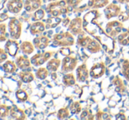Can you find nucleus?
Wrapping results in <instances>:
<instances>
[{
    "mask_svg": "<svg viewBox=\"0 0 129 120\" xmlns=\"http://www.w3.org/2000/svg\"><path fill=\"white\" fill-rule=\"evenodd\" d=\"M70 111L72 114H77L81 111V106H80L79 103H73L71 107H70Z\"/></svg>",
    "mask_w": 129,
    "mask_h": 120,
    "instance_id": "nucleus-33",
    "label": "nucleus"
},
{
    "mask_svg": "<svg viewBox=\"0 0 129 120\" xmlns=\"http://www.w3.org/2000/svg\"><path fill=\"white\" fill-rule=\"evenodd\" d=\"M116 118H117V119H126V117H125L124 114H123V113H120V114H119V115H117Z\"/></svg>",
    "mask_w": 129,
    "mask_h": 120,
    "instance_id": "nucleus-39",
    "label": "nucleus"
},
{
    "mask_svg": "<svg viewBox=\"0 0 129 120\" xmlns=\"http://www.w3.org/2000/svg\"><path fill=\"white\" fill-rule=\"evenodd\" d=\"M119 19H120L121 21H126V19H128L129 18V11H126V12H121L120 14H119Z\"/></svg>",
    "mask_w": 129,
    "mask_h": 120,
    "instance_id": "nucleus-34",
    "label": "nucleus"
},
{
    "mask_svg": "<svg viewBox=\"0 0 129 120\" xmlns=\"http://www.w3.org/2000/svg\"><path fill=\"white\" fill-rule=\"evenodd\" d=\"M121 75H124L127 79H129V62L127 60L124 61L122 65V72H120Z\"/></svg>",
    "mask_w": 129,
    "mask_h": 120,
    "instance_id": "nucleus-26",
    "label": "nucleus"
},
{
    "mask_svg": "<svg viewBox=\"0 0 129 120\" xmlns=\"http://www.w3.org/2000/svg\"><path fill=\"white\" fill-rule=\"evenodd\" d=\"M45 29V26L43 23L41 22H36V23H34V24L31 26V28H30V32L33 35H37L39 36L41 33L44 31Z\"/></svg>",
    "mask_w": 129,
    "mask_h": 120,
    "instance_id": "nucleus-17",
    "label": "nucleus"
},
{
    "mask_svg": "<svg viewBox=\"0 0 129 120\" xmlns=\"http://www.w3.org/2000/svg\"><path fill=\"white\" fill-rule=\"evenodd\" d=\"M10 115L12 117V118L13 119H25L26 118V116H25V113L23 110H19L17 106H12L10 110Z\"/></svg>",
    "mask_w": 129,
    "mask_h": 120,
    "instance_id": "nucleus-15",
    "label": "nucleus"
},
{
    "mask_svg": "<svg viewBox=\"0 0 129 120\" xmlns=\"http://www.w3.org/2000/svg\"><path fill=\"white\" fill-rule=\"evenodd\" d=\"M86 48H87V50L91 52V53H96V52H99V50H100V45L96 41H92L91 40L90 43L86 46Z\"/></svg>",
    "mask_w": 129,
    "mask_h": 120,
    "instance_id": "nucleus-22",
    "label": "nucleus"
},
{
    "mask_svg": "<svg viewBox=\"0 0 129 120\" xmlns=\"http://www.w3.org/2000/svg\"><path fill=\"white\" fill-rule=\"evenodd\" d=\"M20 50L23 53L25 54H31L34 52V46L30 43V42H24L20 45Z\"/></svg>",
    "mask_w": 129,
    "mask_h": 120,
    "instance_id": "nucleus-18",
    "label": "nucleus"
},
{
    "mask_svg": "<svg viewBox=\"0 0 129 120\" xmlns=\"http://www.w3.org/2000/svg\"><path fill=\"white\" fill-rule=\"evenodd\" d=\"M41 5V0H26L24 7L26 12H30L34 10H37Z\"/></svg>",
    "mask_w": 129,
    "mask_h": 120,
    "instance_id": "nucleus-10",
    "label": "nucleus"
},
{
    "mask_svg": "<svg viewBox=\"0 0 129 120\" xmlns=\"http://www.w3.org/2000/svg\"><path fill=\"white\" fill-rule=\"evenodd\" d=\"M23 7V3L21 0H9L7 3L8 11L12 13H18L20 12Z\"/></svg>",
    "mask_w": 129,
    "mask_h": 120,
    "instance_id": "nucleus-7",
    "label": "nucleus"
},
{
    "mask_svg": "<svg viewBox=\"0 0 129 120\" xmlns=\"http://www.w3.org/2000/svg\"><path fill=\"white\" fill-rule=\"evenodd\" d=\"M49 2H52V1H54V0H48Z\"/></svg>",
    "mask_w": 129,
    "mask_h": 120,
    "instance_id": "nucleus-44",
    "label": "nucleus"
},
{
    "mask_svg": "<svg viewBox=\"0 0 129 120\" xmlns=\"http://www.w3.org/2000/svg\"><path fill=\"white\" fill-rule=\"evenodd\" d=\"M77 79L80 81H85L88 78V70H87V67L85 65H80L77 70Z\"/></svg>",
    "mask_w": 129,
    "mask_h": 120,
    "instance_id": "nucleus-16",
    "label": "nucleus"
},
{
    "mask_svg": "<svg viewBox=\"0 0 129 120\" xmlns=\"http://www.w3.org/2000/svg\"><path fill=\"white\" fill-rule=\"evenodd\" d=\"M19 49V43L12 40H8L5 43V50L8 52V54L12 57H15L18 53V50Z\"/></svg>",
    "mask_w": 129,
    "mask_h": 120,
    "instance_id": "nucleus-8",
    "label": "nucleus"
},
{
    "mask_svg": "<svg viewBox=\"0 0 129 120\" xmlns=\"http://www.w3.org/2000/svg\"><path fill=\"white\" fill-rule=\"evenodd\" d=\"M60 63H61V61H60L59 59H57V58H55V59H51V60H50V61L48 63V66H47V69H48V71L55 72V71L58 69V67H59Z\"/></svg>",
    "mask_w": 129,
    "mask_h": 120,
    "instance_id": "nucleus-23",
    "label": "nucleus"
},
{
    "mask_svg": "<svg viewBox=\"0 0 129 120\" xmlns=\"http://www.w3.org/2000/svg\"><path fill=\"white\" fill-rule=\"evenodd\" d=\"M52 79H56V74L55 73H53L52 74Z\"/></svg>",
    "mask_w": 129,
    "mask_h": 120,
    "instance_id": "nucleus-43",
    "label": "nucleus"
},
{
    "mask_svg": "<svg viewBox=\"0 0 129 120\" xmlns=\"http://www.w3.org/2000/svg\"><path fill=\"white\" fill-rule=\"evenodd\" d=\"M104 72H105V65L103 63L98 64V65H94L91 69H90V75L94 79L99 78L103 75Z\"/></svg>",
    "mask_w": 129,
    "mask_h": 120,
    "instance_id": "nucleus-9",
    "label": "nucleus"
},
{
    "mask_svg": "<svg viewBox=\"0 0 129 120\" xmlns=\"http://www.w3.org/2000/svg\"><path fill=\"white\" fill-rule=\"evenodd\" d=\"M60 53H61V55L67 57V56L70 55L71 51H70V50L69 48H62V49H61V50H60Z\"/></svg>",
    "mask_w": 129,
    "mask_h": 120,
    "instance_id": "nucleus-36",
    "label": "nucleus"
},
{
    "mask_svg": "<svg viewBox=\"0 0 129 120\" xmlns=\"http://www.w3.org/2000/svg\"><path fill=\"white\" fill-rule=\"evenodd\" d=\"M16 64H17L18 67L21 70L25 71H30V61L26 57H24V56H21V57H19L17 59H16Z\"/></svg>",
    "mask_w": 129,
    "mask_h": 120,
    "instance_id": "nucleus-14",
    "label": "nucleus"
},
{
    "mask_svg": "<svg viewBox=\"0 0 129 120\" xmlns=\"http://www.w3.org/2000/svg\"><path fill=\"white\" fill-rule=\"evenodd\" d=\"M82 28V21L80 18H77V19H73L70 22V25L69 27V30L73 34H78L81 32Z\"/></svg>",
    "mask_w": 129,
    "mask_h": 120,
    "instance_id": "nucleus-12",
    "label": "nucleus"
},
{
    "mask_svg": "<svg viewBox=\"0 0 129 120\" xmlns=\"http://www.w3.org/2000/svg\"><path fill=\"white\" fill-rule=\"evenodd\" d=\"M8 19V15L6 13H3V14H0V22H3L4 21Z\"/></svg>",
    "mask_w": 129,
    "mask_h": 120,
    "instance_id": "nucleus-37",
    "label": "nucleus"
},
{
    "mask_svg": "<svg viewBox=\"0 0 129 120\" xmlns=\"http://www.w3.org/2000/svg\"><path fill=\"white\" fill-rule=\"evenodd\" d=\"M69 23H70V19H66L64 21H63V26H64V27L68 26Z\"/></svg>",
    "mask_w": 129,
    "mask_h": 120,
    "instance_id": "nucleus-41",
    "label": "nucleus"
},
{
    "mask_svg": "<svg viewBox=\"0 0 129 120\" xmlns=\"http://www.w3.org/2000/svg\"><path fill=\"white\" fill-rule=\"evenodd\" d=\"M120 3H128L129 0H119Z\"/></svg>",
    "mask_w": 129,
    "mask_h": 120,
    "instance_id": "nucleus-42",
    "label": "nucleus"
},
{
    "mask_svg": "<svg viewBox=\"0 0 129 120\" xmlns=\"http://www.w3.org/2000/svg\"><path fill=\"white\" fill-rule=\"evenodd\" d=\"M52 56L51 52H39L31 58V63L35 66H39L45 63L48 59H49Z\"/></svg>",
    "mask_w": 129,
    "mask_h": 120,
    "instance_id": "nucleus-4",
    "label": "nucleus"
},
{
    "mask_svg": "<svg viewBox=\"0 0 129 120\" xmlns=\"http://www.w3.org/2000/svg\"><path fill=\"white\" fill-rule=\"evenodd\" d=\"M74 43V38L69 32L61 33L54 37V42H53V46H69L72 45Z\"/></svg>",
    "mask_w": 129,
    "mask_h": 120,
    "instance_id": "nucleus-2",
    "label": "nucleus"
},
{
    "mask_svg": "<svg viewBox=\"0 0 129 120\" xmlns=\"http://www.w3.org/2000/svg\"><path fill=\"white\" fill-rule=\"evenodd\" d=\"M119 10H120V9H119V6L116 5V4H112V5H110L105 9V15H106L107 19H111V18L119 15V12H120Z\"/></svg>",
    "mask_w": 129,
    "mask_h": 120,
    "instance_id": "nucleus-11",
    "label": "nucleus"
},
{
    "mask_svg": "<svg viewBox=\"0 0 129 120\" xmlns=\"http://www.w3.org/2000/svg\"><path fill=\"white\" fill-rule=\"evenodd\" d=\"M11 108L5 105H0V117H5L10 113Z\"/></svg>",
    "mask_w": 129,
    "mask_h": 120,
    "instance_id": "nucleus-29",
    "label": "nucleus"
},
{
    "mask_svg": "<svg viewBox=\"0 0 129 120\" xmlns=\"http://www.w3.org/2000/svg\"><path fill=\"white\" fill-rule=\"evenodd\" d=\"M6 25L0 24V42H4L6 40Z\"/></svg>",
    "mask_w": 129,
    "mask_h": 120,
    "instance_id": "nucleus-28",
    "label": "nucleus"
},
{
    "mask_svg": "<svg viewBox=\"0 0 129 120\" xmlns=\"http://www.w3.org/2000/svg\"><path fill=\"white\" fill-rule=\"evenodd\" d=\"M101 118H103V119H109V118H110V117H109L108 114H102V117H101Z\"/></svg>",
    "mask_w": 129,
    "mask_h": 120,
    "instance_id": "nucleus-40",
    "label": "nucleus"
},
{
    "mask_svg": "<svg viewBox=\"0 0 129 120\" xmlns=\"http://www.w3.org/2000/svg\"><path fill=\"white\" fill-rule=\"evenodd\" d=\"M16 96H17L18 100L19 102H25L27 100L28 95H27V93L24 90H19L16 93Z\"/></svg>",
    "mask_w": 129,
    "mask_h": 120,
    "instance_id": "nucleus-27",
    "label": "nucleus"
},
{
    "mask_svg": "<svg viewBox=\"0 0 129 120\" xmlns=\"http://www.w3.org/2000/svg\"><path fill=\"white\" fill-rule=\"evenodd\" d=\"M6 59H7V53L3 49H0V63L5 61Z\"/></svg>",
    "mask_w": 129,
    "mask_h": 120,
    "instance_id": "nucleus-35",
    "label": "nucleus"
},
{
    "mask_svg": "<svg viewBox=\"0 0 129 120\" xmlns=\"http://www.w3.org/2000/svg\"><path fill=\"white\" fill-rule=\"evenodd\" d=\"M19 78L21 79V81L25 83H29L31 81H34V76L33 73H31L30 72H19Z\"/></svg>",
    "mask_w": 129,
    "mask_h": 120,
    "instance_id": "nucleus-20",
    "label": "nucleus"
},
{
    "mask_svg": "<svg viewBox=\"0 0 129 120\" xmlns=\"http://www.w3.org/2000/svg\"><path fill=\"white\" fill-rule=\"evenodd\" d=\"M91 39L90 37H79L77 40V43L82 46H87L90 43Z\"/></svg>",
    "mask_w": 129,
    "mask_h": 120,
    "instance_id": "nucleus-32",
    "label": "nucleus"
},
{
    "mask_svg": "<svg viewBox=\"0 0 129 120\" xmlns=\"http://www.w3.org/2000/svg\"><path fill=\"white\" fill-rule=\"evenodd\" d=\"M9 30L12 39L17 40L21 34V23L16 18H12L9 22Z\"/></svg>",
    "mask_w": 129,
    "mask_h": 120,
    "instance_id": "nucleus-3",
    "label": "nucleus"
},
{
    "mask_svg": "<svg viewBox=\"0 0 129 120\" xmlns=\"http://www.w3.org/2000/svg\"><path fill=\"white\" fill-rule=\"evenodd\" d=\"M107 3H108V0H90L88 5L90 7L99 8V7H103L106 5Z\"/></svg>",
    "mask_w": 129,
    "mask_h": 120,
    "instance_id": "nucleus-21",
    "label": "nucleus"
},
{
    "mask_svg": "<svg viewBox=\"0 0 129 120\" xmlns=\"http://www.w3.org/2000/svg\"><path fill=\"white\" fill-rule=\"evenodd\" d=\"M68 117H69V111L67 109H65V108L61 109V110L58 111L57 117L59 119H64V118H67Z\"/></svg>",
    "mask_w": 129,
    "mask_h": 120,
    "instance_id": "nucleus-31",
    "label": "nucleus"
},
{
    "mask_svg": "<svg viewBox=\"0 0 129 120\" xmlns=\"http://www.w3.org/2000/svg\"><path fill=\"white\" fill-rule=\"evenodd\" d=\"M68 5L67 2H54L50 3L47 7V12L51 14L52 17H57L60 14H65L68 12V8H66V5Z\"/></svg>",
    "mask_w": 129,
    "mask_h": 120,
    "instance_id": "nucleus-1",
    "label": "nucleus"
},
{
    "mask_svg": "<svg viewBox=\"0 0 129 120\" xmlns=\"http://www.w3.org/2000/svg\"><path fill=\"white\" fill-rule=\"evenodd\" d=\"M44 17V11L40 9V10H37L34 14V17H33V21H41V19H43Z\"/></svg>",
    "mask_w": 129,
    "mask_h": 120,
    "instance_id": "nucleus-30",
    "label": "nucleus"
},
{
    "mask_svg": "<svg viewBox=\"0 0 129 120\" xmlns=\"http://www.w3.org/2000/svg\"><path fill=\"white\" fill-rule=\"evenodd\" d=\"M121 28H122V25L119 22H118V21L110 22L106 26V33L111 37L114 38L116 37L118 33H119L121 31Z\"/></svg>",
    "mask_w": 129,
    "mask_h": 120,
    "instance_id": "nucleus-6",
    "label": "nucleus"
},
{
    "mask_svg": "<svg viewBox=\"0 0 129 120\" xmlns=\"http://www.w3.org/2000/svg\"><path fill=\"white\" fill-rule=\"evenodd\" d=\"M4 71L7 73H14L17 72V67H16L15 64L12 61H6L4 64Z\"/></svg>",
    "mask_w": 129,
    "mask_h": 120,
    "instance_id": "nucleus-19",
    "label": "nucleus"
},
{
    "mask_svg": "<svg viewBox=\"0 0 129 120\" xmlns=\"http://www.w3.org/2000/svg\"><path fill=\"white\" fill-rule=\"evenodd\" d=\"M75 77L71 73L66 74L63 77V83H64L65 86H72V85L75 84Z\"/></svg>",
    "mask_w": 129,
    "mask_h": 120,
    "instance_id": "nucleus-24",
    "label": "nucleus"
},
{
    "mask_svg": "<svg viewBox=\"0 0 129 120\" xmlns=\"http://www.w3.org/2000/svg\"><path fill=\"white\" fill-rule=\"evenodd\" d=\"M36 77L40 79H45L48 77V69L41 68L36 72Z\"/></svg>",
    "mask_w": 129,
    "mask_h": 120,
    "instance_id": "nucleus-25",
    "label": "nucleus"
},
{
    "mask_svg": "<svg viewBox=\"0 0 129 120\" xmlns=\"http://www.w3.org/2000/svg\"><path fill=\"white\" fill-rule=\"evenodd\" d=\"M7 0H0V10H2V9L4 8V6H5V2H6Z\"/></svg>",
    "mask_w": 129,
    "mask_h": 120,
    "instance_id": "nucleus-38",
    "label": "nucleus"
},
{
    "mask_svg": "<svg viewBox=\"0 0 129 120\" xmlns=\"http://www.w3.org/2000/svg\"><path fill=\"white\" fill-rule=\"evenodd\" d=\"M49 43V39L46 36H38L34 40V44L39 50L45 49Z\"/></svg>",
    "mask_w": 129,
    "mask_h": 120,
    "instance_id": "nucleus-13",
    "label": "nucleus"
},
{
    "mask_svg": "<svg viewBox=\"0 0 129 120\" xmlns=\"http://www.w3.org/2000/svg\"><path fill=\"white\" fill-rule=\"evenodd\" d=\"M77 65V59L71 57L67 56L64 59L62 60V65H61V71L63 72H71L75 69Z\"/></svg>",
    "mask_w": 129,
    "mask_h": 120,
    "instance_id": "nucleus-5",
    "label": "nucleus"
}]
</instances>
